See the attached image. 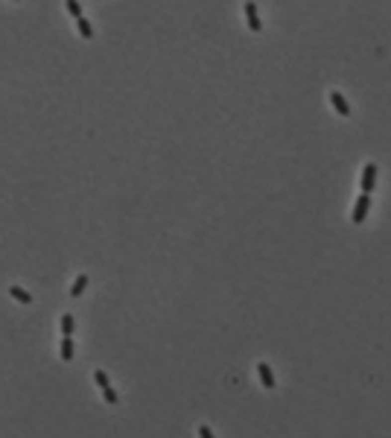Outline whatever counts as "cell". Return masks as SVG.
<instances>
[{
	"label": "cell",
	"instance_id": "obj_1",
	"mask_svg": "<svg viewBox=\"0 0 391 438\" xmlns=\"http://www.w3.org/2000/svg\"><path fill=\"white\" fill-rule=\"evenodd\" d=\"M368 208H371V196L368 193H359L356 205H353V214H350V222H353V225H362L365 217H368Z\"/></svg>",
	"mask_w": 391,
	"mask_h": 438
},
{
	"label": "cell",
	"instance_id": "obj_2",
	"mask_svg": "<svg viewBox=\"0 0 391 438\" xmlns=\"http://www.w3.org/2000/svg\"><path fill=\"white\" fill-rule=\"evenodd\" d=\"M377 187V164L374 161H368L365 164V170H362V193H368L371 196V190Z\"/></svg>",
	"mask_w": 391,
	"mask_h": 438
},
{
	"label": "cell",
	"instance_id": "obj_3",
	"mask_svg": "<svg viewBox=\"0 0 391 438\" xmlns=\"http://www.w3.org/2000/svg\"><path fill=\"white\" fill-rule=\"evenodd\" d=\"M257 377H260V383L266 386V392H275V374H272V365L269 362H257Z\"/></svg>",
	"mask_w": 391,
	"mask_h": 438
},
{
	"label": "cell",
	"instance_id": "obj_4",
	"mask_svg": "<svg viewBox=\"0 0 391 438\" xmlns=\"http://www.w3.org/2000/svg\"><path fill=\"white\" fill-rule=\"evenodd\" d=\"M245 18H248V29L251 32H260L263 29V21L257 15V3H245Z\"/></svg>",
	"mask_w": 391,
	"mask_h": 438
},
{
	"label": "cell",
	"instance_id": "obj_5",
	"mask_svg": "<svg viewBox=\"0 0 391 438\" xmlns=\"http://www.w3.org/2000/svg\"><path fill=\"white\" fill-rule=\"evenodd\" d=\"M330 103H333V109L339 111L342 117H350V106H348V100L339 94V91H330Z\"/></svg>",
	"mask_w": 391,
	"mask_h": 438
},
{
	"label": "cell",
	"instance_id": "obj_6",
	"mask_svg": "<svg viewBox=\"0 0 391 438\" xmlns=\"http://www.w3.org/2000/svg\"><path fill=\"white\" fill-rule=\"evenodd\" d=\"M88 281H91L88 275H79V278L70 284V298H79V295H82V292L88 289Z\"/></svg>",
	"mask_w": 391,
	"mask_h": 438
},
{
	"label": "cell",
	"instance_id": "obj_7",
	"mask_svg": "<svg viewBox=\"0 0 391 438\" xmlns=\"http://www.w3.org/2000/svg\"><path fill=\"white\" fill-rule=\"evenodd\" d=\"M73 353H76V342H73V336H65V339H62V359L70 362Z\"/></svg>",
	"mask_w": 391,
	"mask_h": 438
},
{
	"label": "cell",
	"instance_id": "obj_8",
	"mask_svg": "<svg viewBox=\"0 0 391 438\" xmlns=\"http://www.w3.org/2000/svg\"><path fill=\"white\" fill-rule=\"evenodd\" d=\"M9 295H12L15 301H21V304H32V295H29L26 289H21V286H9Z\"/></svg>",
	"mask_w": 391,
	"mask_h": 438
},
{
	"label": "cell",
	"instance_id": "obj_9",
	"mask_svg": "<svg viewBox=\"0 0 391 438\" xmlns=\"http://www.w3.org/2000/svg\"><path fill=\"white\" fill-rule=\"evenodd\" d=\"M59 322H62V333H65V336H73V330H76V319H73L70 313H65Z\"/></svg>",
	"mask_w": 391,
	"mask_h": 438
},
{
	"label": "cell",
	"instance_id": "obj_10",
	"mask_svg": "<svg viewBox=\"0 0 391 438\" xmlns=\"http://www.w3.org/2000/svg\"><path fill=\"white\" fill-rule=\"evenodd\" d=\"M76 26H79V35H82L85 41H91V38H94V26L88 23V18H79V21H76Z\"/></svg>",
	"mask_w": 391,
	"mask_h": 438
},
{
	"label": "cell",
	"instance_id": "obj_11",
	"mask_svg": "<svg viewBox=\"0 0 391 438\" xmlns=\"http://www.w3.org/2000/svg\"><path fill=\"white\" fill-rule=\"evenodd\" d=\"M94 383H97V386H99V389H108V386H111L108 374L102 371V368H97V371H94Z\"/></svg>",
	"mask_w": 391,
	"mask_h": 438
},
{
	"label": "cell",
	"instance_id": "obj_12",
	"mask_svg": "<svg viewBox=\"0 0 391 438\" xmlns=\"http://www.w3.org/2000/svg\"><path fill=\"white\" fill-rule=\"evenodd\" d=\"M65 6H67V12H70V15H73V18H76V21H79V18H82V6H79V3H76V0H67Z\"/></svg>",
	"mask_w": 391,
	"mask_h": 438
},
{
	"label": "cell",
	"instance_id": "obj_13",
	"mask_svg": "<svg viewBox=\"0 0 391 438\" xmlns=\"http://www.w3.org/2000/svg\"><path fill=\"white\" fill-rule=\"evenodd\" d=\"M102 397H105V403H108V406H114V403H117V392H114V389H102Z\"/></svg>",
	"mask_w": 391,
	"mask_h": 438
},
{
	"label": "cell",
	"instance_id": "obj_14",
	"mask_svg": "<svg viewBox=\"0 0 391 438\" xmlns=\"http://www.w3.org/2000/svg\"><path fill=\"white\" fill-rule=\"evenodd\" d=\"M198 438H216V436H213V430H210L207 424H201V427H198Z\"/></svg>",
	"mask_w": 391,
	"mask_h": 438
}]
</instances>
